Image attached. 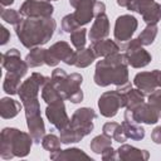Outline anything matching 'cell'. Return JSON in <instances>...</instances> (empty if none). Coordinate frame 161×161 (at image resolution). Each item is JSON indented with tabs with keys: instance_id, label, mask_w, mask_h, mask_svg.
Masks as SVG:
<instances>
[{
	"instance_id": "6da1fadb",
	"label": "cell",
	"mask_w": 161,
	"mask_h": 161,
	"mask_svg": "<svg viewBox=\"0 0 161 161\" xmlns=\"http://www.w3.org/2000/svg\"><path fill=\"white\" fill-rule=\"evenodd\" d=\"M50 77H45L34 72L28 79H25L19 88V97L25 108V117L29 133L35 143H40L45 136V126L40 116V104L38 101L39 89Z\"/></svg>"
},
{
	"instance_id": "7a4b0ae2",
	"label": "cell",
	"mask_w": 161,
	"mask_h": 161,
	"mask_svg": "<svg viewBox=\"0 0 161 161\" xmlns=\"http://www.w3.org/2000/svg\"><path fill=\"white\" fill-rule=\"evenodd\" d=\"M57 28L55 20L50 18H25L15 25V33L25 48L40 47L52 39Z\"/></svg>"
},
{
	"instance_id": "3957f363",
	"label": "cell",
	"mask_w": 161,
	"mask_h": 161,
	"mask_svg": "<svg viewBox=\"0 0 161 161\" xmlns=\"http://www.w3.org/2000/svg\"><path fill=\"white\" fill-rule=\"evenodd\" d=\"M127 58L125 53L111 54L96 64L94 70V83L101 87H107L109 84H116L117 88L128 84V70H127Z\"/></svg>"
},
{
	"instance_id": "277c9868",
	"label": "cell",
	"mask_w": 161,
	"mask_h": 161,
	"mask_svg": "<svg viewBox=\"0 0 161 161\" xmlns=\"http://www.w3.org/2000/svg\"><path fill=\"white\" fill-rule=\"evenodd\" d=\"M33 137L14 127H5L0 135V156L4 160L13 157H25L29 155Z\"/></svg>"
},
{
	"instance_id": "5b68a950",
	"label": "cell",
	"mask_w": 161,
	"mask_h": 161,
	"mask_svg": "<svg viewBox=\"0 0 161 161\" xmlns=\"http://www.w3.org/2000/svg\"><path fill=\"white\" fill-rule=\"evenodd\" d=\"M97 117L94 109L88 107L78 108L72 118L69 125L60 131L62 143H75L79 142L84 136L89 135L93 130V119Z\"/></svg>"
},
{
	"instance_id": "8992f818",
	"label": "cell",
	"mask_w": 161,
	"mask_h": 161,
	"mask_svg": "<svg viewBox=\"0 0 161 161\" xmlns=\"http://www.w3.org/2000/svg\"><path fill=\"white\" fill-rule=\"evenodd\" d=\"M52 83L55 86L63 99H68L73 103H79L83 99V92L80 89L82 75L79 73L67 74L64 69L55 68L50 77Z\"/></svg>"
},
{
	"instance_id": "52a82bcc",
	"label": "cell",
	"mask_w": 161,
	"mask_h": 161,
	"mask_svg": "<svg viewBox=\"0 0 161 161\" xmlns=\"http://www.w3.org/2000/svg\"><path fill=\"white\" fill-rule=\"evenodd\" d=\"M75 54L77 52H74L67 42H57L49 49H47L45 64L49 67H55L62 60L68 65H74Z\"/></svg>"
},
{
	"instance_id": "ba28073f",
	"label": "cell",
	"mask_w": 161,
	"mask_h": 161,
	"mask_svg": "<svg viewBox=\"0 0 161 161\" xmlns=\"http://www.w3.org/2000/svg\"><path fill=\"white\" fill-rule=\"evenodd\" d=\"M122 49L125 50L128 65L133 68H143L151 62V54L143 49V45L138 42L137 38L126 42Z\"/></svg>"
},
{
	"instance_id": "9c48e42d",
	"label": "cell",
	"mask_w": 161,
	"mask_h": 161,
	"mask_svg": "<svg viewBox=\"0 0 161 161\" xmlns=\"http://www.w3.org/2000/svg\"><path fill=\"white\" fill-rule=\"evenodd\" d=\"M125 119L135 121L136 123L153 125L160 119V112L150 103L143 102L133 109H127L125 112Z\"/></svg>"
},
{
	"instance_id": "30bf717a",
	"label": "cell",
	"mask_w": 161,
	"mask_h": 161,
	"mask_svg": "<svg viewBox=\"0 0 161 161\" xmlns=\"http://www.w3.org/2000/svg\"><path fill=\"white\" fill-rule=\"evenodd\" d=\"M121 107H123V96L117 89L104 92L98 99V108L101 114L107 118L114 117Z\"/></svg>"
},
{
	"instance_id": "8fae6325",
	"label": "cell",
	"mask_w": 161,
	"mask_h": 161,
	"mask_svg": "<svg viewBox=\"0 0 161 161\" xmlns=\"http://www.w3.org/2000/svg\"><path fill=\"white\" fill-rule=\"evenodd\" d=\"M53 11L49 0H25L20 6V14L25 18H50Z\"/></svg>"
},
{
	"instance_id": "7c38bea8",
	"label": "cell",
	"mask_w": 161,
	"mask_h": 161,
	"mask_svg": "<svg viewBox=\"0 0 161 161\" xmlns=\"http://www.w3.org/2000/svg\"><path fill=\"white\" fill-rule=\"evenodd\" d=\"M138 26L137 19L130 14L121 15L114 23V39L118 42H128Z\"/></svg>"
},
{
	"instance_id": "4fadbf2b",
	"label": "cell",
	"mask_w": 161,
	"mask_h": 161,
	"mask_svg": "<svg viewBox=\"0 0 161 161\" xmlns=\"http://www.w3.org/2000/svg\"><path fill=\"white\" fill-rule=\"evenodd\" d=\"M45 116H47L48 121L59 131L64 130L70 122V119H69V117L67 114L63 99L48 104V107L45 109Z\"/></svg>"
},
{
	"instance_id": "5bb4252c",
	"label": "cell",
	"mask_w": 161,
	"mask_h": 161,
	"mask_svg": "<svg viewBox=\"0 0 161 161\" xmlns=\"http://www.w3.org/2000/svg\"><path fill=\"white\" fill-rule=\"evenodd\" d=\"M97 0H69L70 6L75 9L73 13L79 26L88 24L94 18V4Z\"/></svg>"
},
{
	"instance_id": "9a60e30c",
	"label": "cell",
	"mask_w": 161,
	"mask_h": 161,
	"mask_svg": "<svg viewBox=\"0 0 161 161\" xmlns=\"http://www.w3.org/2000/svg\"><path fill=\"white\" fill-rule=\"evenodd\" d=\"M1 65L8 70V72H15L21 74L23 77L28 72V64L25 60H21L20 58V52L15 48L9 49L6 53L1 55Z\"/></svg>"
},
{
	"instance_id": "2e32d148",
	"label": "cell",
	"mask_w": 161,
	"mask_h": 161,
	"mask_svg": "<svg viewBox=\"0 0 161 161\" xmlns=\"http://www.w3.org/2000/svg\"><path fill=\"white\" fill-rule=\"evenodd\" d=\"M117 91H119L122 93L123 107H126L127 109H133L145 102V93L142 91H140L138 88H132L130 83L126 84L125 87L117 88Z\"/></svg>"
},
{
	"instance_id": "e0dca14e",
	"label": "cell",
	"mask_w": 161,
	"mask_h": 161,
	"mask_svg": "<svg viewBox=\"0 0 161 161\" xmlns=\"http://www.w3.org/2000/svg\"><path fill=\"white\" fill-rule=\"evenodd\" d=\"M109 34V20L106 14H101L96 16L94 23L89 30V40L96 43L98 40L106 39Z\"/></svg>"
},
{
	"instance_id": "ac0fdd59",
	"label": "cell",
	"mask_w": 161,
	"mask_h": 161,
	"mask_svg": "<svg viewBox=\"0 0 161 161\" xmlns=\"http://www.w3.org/2000/svg\"><path fill=\"white\" fill-rule=\"evenodd\" d=\"M135 86L142 91L143 93H151L153 92L158 86H157V79H156V69L152 72H141L137 73L133 78Z\"/></svg>"
},
{
	"instance_id": "d6986e66",
	"label": "cell",
	"mask_w": 161,
	"mask_h": 161,
	"mask_svg": "<svg viewBox=\"0 0 161 161\" xmlns=\"http://www.w3.org/2000/svg\"><path fill=\"white\" fill-rule=\"evenodd\" d=\"M150 153L146 150H140L131 145H122L117 150V160L122 161H132V160H140L146 161L148 160Z\"/></svg>"
},
{
	"instance_id": "ffe728a7",
	"label": "cell",
	"mask_w": 161,
	"mask_h": 161,
	"mask_svg": "<svg viewBox=\"0 0 161 161\" xmlns=\"http://www.w3.org/2000/svg\"><path fill=\"white\" fill-rule=\"evenodd\" d=\"M91 48L93 49V52L97 57H102V58H106V57L114 54L119 50V45L114 40H111V39L98 40V42L93 43Z\"/></svg>"
},
{
	"instance_id": "44dd1931",
	"label": "cell",
	"mask_w": 161,
	"mask_h": 161,
	"mask_svg": "<svg viewBox=\"0 0 161 161\" xmlns=\"http://www.w3.org/2000/svg\"><path fill=\"white\" fill-rule=\"evenodd\" d=\"M50 160H92L83 150L77 148V147H70L67 150H58L54 152H50L49 155Z\"/></svg>"
},
{
	"instance_id": "7402d4cb",
	"label": "cell",
	"mask_w": 161,
	"mask_h": 161,
	"mask_svg": "<svg viewBox=\"0 0 161 161\" xmlns=\"http://www.w3.org/2000/svg\"><path fill=\"white\" fill-rule=\"evenodd\" d=\"M21 109V104L10 98V97H4L0 101V114L4 119H9V118H14L15 116L19 114Z\"/></svg>"
},
{
	"instance_id": "603a6c76",
	"label": "cell",
	"mask_w": 161,
	"mask_h": 161,
	"mask_svg": "<svg viewBox=\"0 0 161 161\" xmlns=\"http://www.w3.org/2000/svg\"><path fill=\"white\" fill-rule=\"evenodd\" d=\"M121 126H122L123 132H125V135L127 136V138L140 141V140H142V138L145 137V130H143V127H141V126H140L138 123H136L135 121L125 119Z\"/></svg>"
},
{
	"instance_id": "cb8c5ba5",
	"label": "cell",
	"mask_w": 161,
	"mask_h": 161,
	"mask_svg": "<svg viewBox=\"0 0 161 161\" xmlns=\"http://www.w3.org/2000/svg\"><path fill=\"white\" fill-rule=\"evenodd\" d=\"M102 131H103L104 135L109 136L111 138H113L114 141H117L119 143H123L127 140V136L125 135L122 126L117 122H106L103 125Z\"/></svg>"
},
{
	"instance_id": "d4e9b609",
	"label": "cell",
	"mask_w": 161,
	"mask_h": 161,
	"mask_svg": "<svg viewBox=\"0 0 161 161\" xmlns=\"http://www.w3.org/2000/svg\"><path fill=\"white\" fill-rule=\"evenodd\" d=\"M45 54H47V49H43L40 47L31 48L30 52L28 53V55L25 57V62H26L28 67L36 68V67L45 64Z\"/></svg>"
},
{
	"instance_id": "484cf974",
	"label": "cell",
	"mask_w": 161,
	"mask_h": 161,
	"mask_svg": "<svg viewBox=\"0 0 161 161\" xmlns=\"http://www.w3.org/2000/svg\"><path fill=\"white\" fill-rule=\"evenodd\" d=\"M23 75L15 72H8L4 79V84H3V89L8 93V94H16L19 92L20 88V80H21Z\"/></svg>"
},
{
	"instance_id": "4316f807",
	"label": "cell",
	"mask_w": 161,
	"mask_h": 161,
	"mask_svg": "<svg viewBox=\"0 0 161 161\" xmlns=\"http://www.w3.org/2000/svg\"><path fill=\"white\" fill-rule=\"evenodd\" d=\"M42 98H43V101H45L47 104H50V103H54V102H58V101H62L63 99L62 96H60V93L55 88V86L52 83L50 78L42 87Z\"/></svg>"
},
{
	"instance_id": "83f0119b",
	"label": "cell",
	"mask_w": 161,
	"mask_h": 161,
	"mask_svg": "<svg viewBox=\"0 0 161 161\" xmlns=\"http://www.w3.org/2000/svg\"><path fill=\"white\" fill-rule=\"evenodd\" d=\"M96 58H97V55L94 54V52L91 47L79 49V50H77V54H75L74 65L78 67V68H86V67L91 65Z\"/></svg>"
},
{
	"instance_id": "f1b7e54d",
	"label": "cell",
	"mask_w": 161,
	"mask_h": 161,
	"mask_svg": "<svg viewBox=\"0 0 161 161\" xmlns=\"http://www.w3.org/2000/svg\"><path fill=\"white\" fill-rule=\"evenodd\" d=\"M141 15L146 24H157L161 20V4L153 1Z\"/></svg>"
},
{
	"instance_id": "f546056e",
	"label": "cell",
	"mask_w": 161,
	"mask_h": 161,
	"mask_svg": "<svg viewBox=\"0 0 161 161\" xmlns=\"http://www.w3.org/2000/svg\"><path fill=\"white\" fill-rule=\"evenodd\" d=\"M157 31H158L157 24H147V26L141 31V34L137 36V39L143 47L145 45H151L156 39Z\"/></svg>"
},
{
	"instance_id": "4dcf8cb0",
	"label": "cell",
	"mask_w": 161,
	"mask_h": 161,
	"mask_svg": "<svg viewBox=\"0 0 161 161\" xmlns=\"http://www.w3.org/2000/svg\"><path fill=\"white\" fill-rule=\"evenodd\" d=\"M111 143H112L111 137L103 133V135H98V136H96V137L91 141L89 147H91V150H92L94 153L101 155V153H102L107 147L112 146Z\"/></svg>"
},
{
	"instance_id": "1f68e13d",
	"label": "cell",
	"mask_w": 161,
	"mask_h": 161,
	"mask_svg": "<svg viewBox=\"0 0 161 161\" xmlns=\"http://www.w3.org/2000/svg\"><path fill=\"white\" fill-rule=\"evenodd\" d=\"M86 34H87V29H84V28H78L73 33H70V43L74 45V48L77 50L84 48V45H86Z\"/></svg>"
},
{
	"instance_id": "d6a6232c",
	"label": "cell",
	"mask_w": 161,
	"mask_h": 161,
	"mask_svg": "<svg viewBox=\"0 0 161 161\" xmlns=\"http://www.w3.org/2000/svg\"><path fill=\"white\" fill-rule=\"evenodd\" d=\"M60 137H57L53 133H49V135H45L42 140V146L48 150L49 152H54V151H58L60 150Z\"/></svg>"
},
{
	"instance_id": "836d02e7",
	"label": "cell",
	"mask_w": 161,
	"mask_h": 161,
	"mask_svg": "<svg viewBox=\"0 0 161 161\" xmlns=\"http://www.w3.org/2000/svg\"><path fill=\"white\" fill-rule=\"evenodd\" d=\"M21 14L15 9H1V19L9 24L18 25L21 21Z\"/></svg>"
},
{
	"instance_id": "e575fe53",
	"label": "cell",
	"mask_w": 161,
	"mask_h": 161,
	"mask_svg": "<svg viewBox=\"0 0 161 161\" xmlns=\"http://www.w3.org/2000/svg\"><path fill=\"white\" fill-rule=\"evenodd\" d=\"M155 0H131L127 5V9L131 11H136L138 14H142Z\"/></svg>"
},
{
	"instance_id": "d590c367",
	"label": "cell",
	"mask_w": 161,
	"mask_h": 161,
	"mask_svg": "<svg viewBox=\"0 0 161 161\" xmlns=\"http://www.w3.org/2000/svg\"><path fill=\"white\" fill-rule=\"evenodd\" d=\"M78 28H80V26H79L78 23L75 21L73 13L65 15V16L62 19V29H63L65 33H69V34H70V33H73V31H74L75 29H78Z\"/></svg>"
},
{
	"instance_id": "8d00e7d4",
	"label": "cell",
	"mask_w": 161,
	"mask_h": 161,
	"mask_svg": "<svg viewBox=\"0 0 161 161\" xmlns=\"http://www.w3.org/2000/svg\"><path fill=\"white\" fill-rule=\"evenodd\" d=\"M148 103L155 107L158 112H161V89H155L153 92L150 93L148 96Z\"/></svg>"
},
{
	"instance_id": "74e56055",
	"label": "cell",
	"mask_w": 161,
	"mask_h": 161,
	"mask_svg": "<svg viewBox=\"0 0 161 161\" xmlns=\"http://www.w3.org/2000/svg\"><path fill=\"white\" fill-rule=\"evenodd\" d=\"M101 156H102V160H104V161L117 160V150H113V147L109 146V147H107V148L101 153Z\"/></svg>"
},
{
	"instance_id": "f35d334b",
	"label": "cell",
	"mask_w": 161,
	"mask_h": 161,
	"mask_svg": "<svg viewBox=\"0 0 161 161\" xmlns=\"http://www.w3.org/2000/svg\"><path fill=\"white\" fill-rule=\"evenodd\" d=\"M151 138L155 143L161 145V126H157L153 128V131L151 132Z\"/></svg>"
},
{
	"instance_id": "ab89813d",
	"label": "cell",
	"mask_w": 161,
	"mask_h": 161,
	"mask_svg": "<svg viewBox=\"0 0 161 161\" xmlns=\"http://www.w3.org/2000/svg\"><path fill=\"white\" fill-rule=\"evenodd\" d=\"M0 29H1V30H0V34H1V36H0V44L4 45V44H6V43L9 42V39H10V31H9L5 26H1Z\"/></svg>"
},
{
	"instance_id": "60d3db41",
	"label": "cell",
	"mask_w": 161,
	"mask_h": 161,
	"mask_svg": "<svg viewBox=\"0 0 161 161\" xmlns=\"http://www.w3.org/2000/svg\"><path fill=\"white\" fill-rule=\"evenodd\" d=\"M104 11H106V5H104V3H102V1H96V4H94V18L98 16V15H101V14H104Z\"/></svg>"
},
{
	"instance_id": "b9f144b4",
	"label": "cell",
	"mask_w": 161,
	"mask_h": 161,
	"mask_svg": "<svg viewBox=\"0 0 161 161\" xmlns=\"http://www.w3.org/2000/svg\"><path fill=\"white\" fill-rule=\"evenodd\" d=\"M156 79H157V86L161 88V70L156 69Z\"/></svg>"
},
{
	"instance_id": "7bdbcfd3",
	"label": "cell",
	"mask_w": 161,
	"mask_h": 161,
	"mask_svg": "<svg viewBox=\"0 0 161 161\" xmlns=\"http://www.w3.org/2000/svg\"><path fill=\"white\" fill-rule=\"evenodd\" d=\"M130 1H131V0H117V4H118L119 6H125V8H127V5L130 4Z\"/></svg>"
},
{
	"instance_id": "ee69618b",
	"label": "cell",
	"mask_w": 161,
	"mask_h": 161,
	"mask_svg": "<svg viewBox=\"0 0 161 161\" xmlns=\"http://www.w3.org/2000/svg\"><path fill=\"white\" fill-rule=\"evenodd\" d=\"M0 3L3 6H8V5H11L14 3V0H0Z\"/></svg>"
},
{
	"instance_id": "f6af8a7d",
	"label": "cell",
	"mask_w": 161,
	"mask_h": 161,
	"mask_svg": "<svg viewBox=\"0 0 161 161\" xmlns=\"http://www.w3.org/2000/svg\"><path fill=\"white\" fill-rule=\"evenodd\" d=\"M50 1H57V0H50Z\"/></svg>"
},
{
	"instance_id": "bcb514c9",
	"label": "cell",
	"mask_w": 161,
	"mask_h": 161,
	"mask_svg": "<svg viewBox=\"0 0 161 161\" xmlns=\"http://www.w3.org/2000/svg\"><path fill=\"white\" fill-rule=\"evenodd\" d=\"M160 119H161V114H160Z\"/></svg>"
}]
</instances>
